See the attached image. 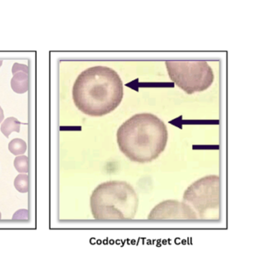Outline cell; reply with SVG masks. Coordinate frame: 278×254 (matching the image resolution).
I'll list each match as a JSON object with an SVG mask.
<instances>
[{"label": "cell", "instance_id": "cell-1", "mask_svg": "<svg viewBox=\"0 0 278 254\" xmlns=\"http://www.w3.org/2000/svg\"><path fill=\"white\" fill-rule=\"evenodd\" d=\"M123 97V81L115 70L107 66L87 69L73 86L75 105L90 116L110 114L120 105Z\"/></svg>", "mask_w": 278, "mask_h": 254}, {"label": "cell", "instance_id": "cell-2", "mask_svg": "<svg viewBox=\"0 0 278 254\" xmlns=\"http://www.w3.org/2000/svg\"><path fill=\"white\" fill-rule=\"evenodd\" d=\"M168 140L163 121L149 113L135 114L121 125L117 142L126 157L136 163H149L164 151Z\"/></svg>", "mask_w": 278, "mask_h": 254}, {"label": "cell", "instance_id": "cell-3", "mask_svg": "<svg viewBox=\"0 0 278 254\" xmlns=\"http://www.w3.org/2000/svg\"><path fill=\"white\" fill-rule=\"evenodd\" d=\"M139 199L131 185L125 182H107L92 193L91 208L95 219L130 220L136 217Z\"/></svg>", "mask_w": 278, "mask_h": 254}, {"label": "cell", "instance_id": "cell-4", "mask_svg": "<svg viewBox=\"0 0 278 254\" xmlns=\"http://www.w3.org/2000/svg\"><path fill=\"white\" fill-rule=\"evenodd\" d=\"M171 81L188 94L203 92L214 81L213 70L206 61H167Z\"/></svg>", "mask_w": 278, "mask_h": 254}, {"label": "cell", "instance_id": "cell-5", "mask_svg": "<svg viewBox=\"0 0 278 254\" xmlns=\"http://www.w3.org/2000/svg\"><path fill=\"white\" fill-rule=\"evenodd\" d=\"M184 202L194 208L202 219L209 216L220 206V178L219 176L204 177L188 186L184 194Z\"/></svg>", "mask_w": 278, "mask_h": 254}, {"label": "cell", "instance_id": "cell-6", "mask_svg": "<svg viewBox=\"0 0 278 254\" xmlns=\"http://www.w3.org/2000/svg\"><path fill=\"white\" fill-rule=\"evenodd\" d=\"M197 215L193 208L184 202L166 200L153 208L148 219L152 221L197 220Z\"/></svg>", "mask_w": 278, "mask_h": 254}, {"label": "cell", "instance_id": "cell-7", "mask_svg": "<svg viewBox=\"0 0 278 254\" xmlns=\"http://www.w3.org/2000/svg\"><path fill=\"white\" fill-rule=\"evenodd\" d=\"M12 89L19 94H23L28 91L29 76L28 74L24 72H18L14 75L11 80Z\"/></svg>", "mask_w": 278, "mask_h": 254}, {"label": "cell", "instance_id": "cell-8", "mask_svg": "<svg viewBox=\"0 0 278 254\" xmlns=\"http://www.w3.org/2000/svg\"><path fill=\"white\" fill-rule=\"evenodd\" d=\"M21 122L15 117H9L6 118L1 125V132L6 138H9L10 134L14 132H20Z\"/></svg>", "mask_w": 278, "mask_h": 254}, {"label": "cell", "instance_id": "cell-9", "mask_svg": "<svg viewBox=\"0 0 278 254\" xmlns=\"http://www.w3.org/2000/svg\"><path fill=\"white\" fill-rule=\"evenodd\" d=\"M9 150L14 156H21V155L26 153L27 145L24 140H22L20 138H15L9 143Z\"/></svg>", "mask_w": 278, "mask_h": 254}, {"label": "cell", "instance_id": "cell-10", "mask_svg": "<svg viewBox=\"0 0 278 254\" xmlns=\"http://www.w3.org/2000/svg\"><path fill=\"white\" fill-rule=\"evenodd\" d=\"M15 188L21 193H27L29 191V176L28 174H22L17 176L14 180Z\"/></svg>", "mask_w": 278, "mask_h": 254}, {"label": "cell", "instance_id": "cell-11", "mask_svg": "<svg viewBox=\"0 0 278 254\" xmlns=\"http://www.w3.org/2000/svg\"><path fill=\"white\" fill-rule=\"evenodd\" d=\"M14 167L17 171L20 173H27L29 172V159L27 156H17L14 160Z\"/></svg>", "mask_w": 278, "mask_h": 254}, {"label": "cell", "instance_id": "cell-12", "mask_svg": "<svg viewBox=\"0 0 278 254\" xmlns=\"http://www.w3.org/2000/svg\"><path fill=\"white\" fill-rule=\"evenodd\" d=\"M13 220H15V221L29 220V211L27 209H20V210L17 211L13 216Z\"/></svg>", "mask_w": 278, "mask_h": 254}, {"label": "cell", "instance_id": "cell-13", "mask_svg": "<svg viewBox=\"0 0 278 254\" xmlns=\"http://www.w3.org/2000/svg\"><path fill=\"white\" fill-rule=\"evenodd\" d=\"M12 72L14 75L17 74L18 72H24L26 74H28L29 73V67L27 65H22V64L15 63L13 66V69H12Z\"/></svg>", "mask_w": 278, "mask_h": 254}, {"label": "cell", "instance_id": "cell-14", "mask_svg": "<svg viewBox=\"0 0 278 254\" xmlns=\"http://www.w3.org/2000/svg\"><path fill=\"white\" fill-rule=\"evenodd\" d=\"M5 118V114H4V110H3L2 108L0 106V123H2V121L4 120Z\"/></svg>", "mask_w": 278, "mask_h": 254}, {"label": "cell", "instance_id": "cell-15", "mask_svg": "<svg viewBox=\"0 0 278 254\" xmlns=\"http://www.w3.org/2000/svg\"><path fill=\"white\" fill-rule=\"evenodd\" d=\"M2 64H3V61H1V60H0V67H1V66H2Z\"/></svg>", "mask_w": 278, "mask_h": 254}, {"label": "cell", "instance_id": "cell-16", "mask_svg": "<svg viewBox=\"0 0 278 254\" xmlns=\"http://www.w3.org/2000/svg\"><path fill=\"white\" fill-rule=\"evenodd\" d=\"M2 219V214L0 213V220Z\"/></svg>", "mask_w": 278, "mask_h": 254}]
</instances>
